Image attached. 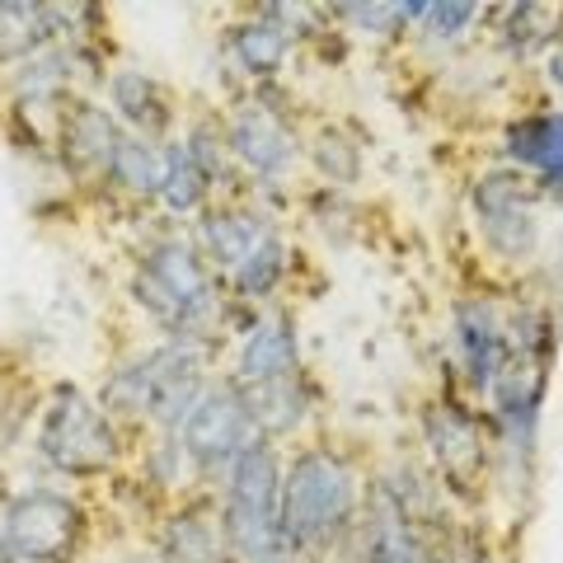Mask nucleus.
I'll return each mask as SVG.
<instances>
[{"label": "nucleus", "mask_w": 563, "mask_h": 563, "mask_svg": "<svg viewBox=\"0 0 563 563\" xmlns=\"http://www.w3.org/2000/svg\"><path fill=\"white\" fill-rule=\"evenodd\" d=\"M357 517L352 470L329 451H306L282 479V531L296 550H324Z\"/></svg>", "instance_id": "1"}, {"label": "nucleus", "mask_w": 563, "mask_h": 563, "mask_svg": "<svg viewBox=\"0 0 563 563\" xmlns=\"http://www.w3.org/2000/svg\"><path fill=\"white\" fill-rule=\"evenodd\" d=\"M225 544L244 563H268L273 554L287 550V531H282V470L277 451L263 442L244 446L240 461L231 465V484H225Z\"/></svg>", "instance_id": "2"}, {"label": "nucleus", "mask_w": 563, "mask_h": 563, "mask_svg": "<svg viewBox=\"0 0 563 563\" xmlns=\"http://www.w3.org/2000/svg\"><path fill=\"white\" fill-rule=\"evenodd\" d=\"M132 296L136 306H146L165 329L184 333V339L202 333L221 314L217 296H211V277L202 268V254L188 240L151 244V254L132 273Z\"/></svg>", "instance_id": "3"}, {"label": "nucleus", "mask_w": 563, "mask_h": 563, "mask_svg": "<svg viewBox=\"0 0 563 563\" xmlns=\"http://www.w3.org/2000/svg\"><path fill=\"white\" fill-rule=\"evenodd\" d=\"M202 395H207L202 362L188 343L146 352V357L118 366L113 380L103 385V404H109V409L151 413L155 422H165V428H179Z\"/></svg>", "instance_id": "4"}, {"label": "nucleus", "mask_w": 563, "mask_h": 563, "mask_svg": "<svg viewBox=\"0 0 563 563\" xmlns=\"http://www.w3.org/2000/svg\"><path fill=\"white\" fill-rule=\"evenodd\" d=\"M38 451L62 474H103L118 461V437L80 385H57L38 428Z\"/></svg>", "instance_id": "5"}, {"label": "nucleus", "mask_w": 563, "mask_h": 563, "mask_svg": "<svg viewBox=\"0 0 563 563\" xmlns=\"http://www.w3.org/2000/svg\"><path fill=\"white\" fill-rule=\"evenodd\" d=\"M5 544H10V559L20 563H70L80 550V536H85V512L62 493H47V488H33L24 498L10 503L5 512Z\"/></svg>", "instance_id": "6"}, {"label": "nucleus", "mask_w": 563, "mask_h": 563, "mask_svg": "<svg viewBox=\"0 0 563 563\" xmlns=\"http://www.w3.org/2000/svg\"><path fill=\"white\" fill-rule=\"evenodd\" d=\"M254 413H250V399L231 385H207V395L192 404V413L184 418V432L179 442L188 451V461L198 470H225L240 461L244 446H254Z\"/></svg>", "instance_id": "7"}, {"label": "nucleus", "mask_w": 563, "mask_h": 563, "mask_svg": "<svg viewBox=\"0 0 563 563\" xmlns=\"http://www.w3.org/2000/svg\"><path fill=\"white\" fill-rule=\"evenodd\" d=\"M474 221H479L488 250L503 258H526L540 240L536 198L517 169H493L474 184Z\"/></svg>", "instance_id": "8"}, {"label": "nucleus", "mask_w": 563, "mask_h": 563, "mask_svg": "<svg viewBox=\"0 0 563 563\" xmlns=\"http://www.w3.org/2000/svg\"><path fill=\"white\" fill-rule=\"evenodd\" d=\"M455 333H461V357L474 390H493L512 357V324L503 320L498 306L488 301H461L455 306Z\"/></svg>", "instance_id": "9"}, {"label": "nucleus", "mask_w": 563, "mask_h": 563, "mask_svg": "<svg viewBox=\"0 0 563 563\" xmlns=\"http://www.w3.org/2000/svg\"><path fill=\"white\" fill-rule=\"evenodd\" d=\"M225 146H231L254 174H268V179H277V174H287L296 165V136L268 103H244V109L231 118Z\"/></svg>", "instance_id": "10"}, {"label": "nucleus", "mask_w": 563, "mask_h": 563, "mask_svg": "<svg viewBox=\"0 0 563 563\" xmlns=\"http://www.w3.org/2000/svg\"><path fill=\"white\" fill-rule=\"evenodd\" d=\"M422 428H428L432 461L442 465V474L455 488H470L474 479H479L484 442H479V428H474V418L465 409H455V404H437V409H428V418H422Z\"/></svg>", "instance_id": "11"}, {"label": "nucleus", "mask_w": 563, "mask_h": 563, "mask_svg": "<svg viewBox=\"0 0 563 563\" xmlns=\"http://www.w3.org/2000/svg\"><path fill=\"white\" fill-rule=\"evenodd\" d=\"M362 536H366V563H432V554H428V544H422L413 517L404 512L390 488L376 493Z\"/></svg>", "instance_id": "12"}, {"label": "nucleus", "mask_w": 563, "mask_h": 563, "mask_svg": "<svg viewBox=\"0 0 563 563\" xmlns=\"http://www.w3.org/2000/svg\"><path fill=\"white\" fill-rule=\"evenodd\" d=\"M235 376L244 385H268L282 376H296V329L291 320H258L235 352Z\"/></svg>", "instance_id": "13"}, {"label": "nucleus", "mask_w": 563, "mask_h": 563, "mask_svg": "<svg viewBox=\"0 0 563 563\" xmlns=\"http://www.w3.org/2000/svg\"><path fill=\"white\" fill-rule=\"evenodd\" d=\"M118 141L122 132L113 128L109 113H99L95 103H76L62 122V155L76 174H103L113 169V155H118Z\"/></svg>", "instance_id": "14"}, {"label": "nucleus", "mask_w": 563, "mask_h": 563, "mask_svg": "<svg viewBox=\"0 0 563 563\" xmlns=\"http://www.w3.org/2000/svg\"><path fill=\"white\" fill-rule=\"evenodd\" d=\"M507 155L536 169L544 192H563V113H540L507 128Z\"/></svg>", "instance_id": "15"}, {"label": "nucleus", "mask_w": 563, "mask_h": 563, "mask_svg": "<svg viewBox=\"0 0 563 563\" xmlns=\"http://www.w3.org/2000/svg\"><path fill=\"white\" fill-rule=\"evenodd\" d=\"M161 559L165 563H231V544L225 531H217V521L198 507L174 512L161 531Z\"/></svg>", "instance_id": "16"}, {"label": "nucleus", "mask_w": 563, "mask_h": 563, "mask_svg": "<svg viewBox=\"0 0 563 563\" xmlns=\"http://www.w3.org/2000/svg\"><path fill=\"white\" fill-rule=\"evenodd\" d=\"M198 240L217 263L240 268V263L250 258L263 240H268V225H263L254 211H244V207H217V211H207V217L198 221Z\"/></svg>", "instance_id": "17"}, {"label": "nucleus", "mask_w": 563, "mask_h": 563, "mask_svg": "<svg viewBox=\"0 0 563 563\" xmlns=\"http://www.w3.org/2000/svg\"><path fill=\"white\" fill-rule=\"evenodd\" d=\"M109 95L118 103V113L132 122L136 132H165L169 128V95L155 85L151 76H141V70H118L113 85H109Z\"/></svg>", "instance_id": "18"}, {"label": "nucleus", "mask_w": 563, "mask_h": 563, "mask_svg": "<svg viewBox=\"0 0 563 563\" xmlns=\"http://www.w3.org/2000/svg\"><path fill=\"white\" fill-rule=\"evenodd\" d=\"M231 52L250 76H268V70H277L282 62H287L291 29L277 24V20H250V24H240L231 33Z\"/></svg>", "instance_id": "19"}, {"label": "nucleus", "mask_w": 563, "mask_h": 563, "mask_svg": "<svg viewBox=\"0 0 563 563\" xmlns=\"http://www.w3.org/2000/svg\"><path fill=\"white\" fill-rule=\"evenodd\" d=\"M244 399H250L254 428H263V432H291L296 422H301V413L310 409V395H306V385L296 376L254 385V395H244Z\"/></svg>", "instance_id": "20"}, {"label": "nucleus", "mask_w": 563, "mask_h": 563, "mask_svg": "<svg viewBox=\"0 0 563 563\" xmlns=\"http://www.w3.org/2000/svg\"><path fill=\"white\" fill-rule=\"evenodd\" d=\"M57 10H38V5H0V57H24L43 38L57 33Z\"/></svg>", "instance_id": "21"}, {"label": "nucleus", "mask_w": 563, "mask_h": 563, "mask_svg": "<svg viewBox=\"0 0 563 563\" xmlns=\"http://www.w3.org/2000/svg\"><path fill=\"white\" fill-rule=\"evenodd\" d=\"M113 179L132 192H161L165 179V155L146 136H122L113 155Z\"/></svg>", "instance_id": "22"}, {"label": "nucleus", "mask_w": 563, "mask_h": 563, "mask_svg": "<svg viewBox=\"0 0 563 563\" xmlns=\"http://www.w3.org/2000/svg\"><path fill=\"white\" fill-rule=\"evenodd\" d=\"M287 258H291L287 244H282L277 235H268V240H263L258 250L235 268V296H250V301H258V296L277 291L282 273H287Z\"/></svg>", "instance_id": "23"}, {"label": "nucleus", "mask_w": 563, "mask_h": 563, "mask_svg": "<svg viewBox=\"0 0 563 563\" xmlns=\"http://www.w3.org/2000/svg\"><path fill=\"white\" fill-rule=\"evenodd\" d=\"M202 192H207V179L202 169L192 165V155L184 146H169L165 151V179H161V202L169 211H198L202 207Z\"/></svg>", "instance_id": "24"}, {"label": "nucleus", "mask_w": 563, "mask_h": 563, "mask_svg": "<svg viewBox=\"0 0 563 563\" xmlns=\"http://www.w3.org/2000/svg\"><path fill=\"white\" fill-rule=\"evenodd\" d=\"M559 5H517L512 10V20L503 24V33H507V43H512L517 52H540V43L544 38H554L559 33Z\"/></svg>", "instance_id": "25"}, {"label": "nucleus", "mask_w": 563, "mask_h": 563, "mask_svg": "<svg viewBox=\"0 0 563 563\" xmlns=\"http://www.w3.org/2000/svg\"><path fill=\"white\" fill-rule=\"evenodd\" d=\"M314 161H320V169L339 174V179H352V174H357V165H362L357 151H352L339 132H324V136H320V146H314Z\"/></svg>", "instance_id": "26"}, {"label": "nucleus", "mask_w": 563, "mask_h": 563, "mask_svg": "<svg viewBox=\"0 0 563 563\" xmlns=\"http://www.w3.org/2000/svg\"><path fill=\"white\" fill-rule=\"evenodd\" d=\"M474 14H479V5H422V24H428V33H461L474 24Z\"/></svg>", "instance_id": "27"}, {"label": "nucleus", "mask_w": 563, "mask_h": 563, "mask_svg": "<svg viewBox=\"0 0 563 563\" xmlns=\"http://www.w3.org/2000/svg\"><path fill=\"white\" fill-rule=\"evenodd\" d=\"M343 14H352V24H362V29H385L399 20L404 5H343Z\"/></svg>", "instance_id": "28"}, {"label": "nucleus", "mask_w": 563, "mask_h": 563, "mask_svg": "<svg viewBox=\"0 0 563 563\" xmlns=\"http://www.w3.org/2000/svg\"><path fill=\"white\" fill-rule=\"evenodd\" d=\"M268 563H314V559H310V550H296V544H287V550L273 554Z\"/></svg>", "instance_id": "29"}, {"label": "nucleus", "mask_w": 563, "mask_h": 563, "mask_svg": "<svg viewBox=\"0 0 563 563\" xmlns=\"http://www.w3.org/2000/svg\"><path fill=\"white\" fill-rule=\"evenodd\" d=\"M0 563H10V544H5V531H0Z\"/></svg>", "instance_id": "30"}, {"label": "nucleus", "mask_w": 563, "mask_h": 563, "mask_svg": "<svg viewBox=\"0 0 563 563\" xmlns=\"http://www.w3.org/2000/svg\"><path fill=\"white\" fill-rule=\"evenodd\" d=\"M554 76L563 80V52H559V57H554Z\"/></svg>", "instance_id": "31"}, {"label": "nucleus", "mask_w": 563, "mask_h": 563, "mask_svg": "<svg viewBox=\"0 0 563 563\" xmlns=\"http://www.w3.org/2000/svg\"><path fill=\"white\" fill-rule=\"evenodd\" d=\"M470 563H498V559H484V554H479V559H470Z\"/></svg>", "instance_id": "32"}]
</instances>
